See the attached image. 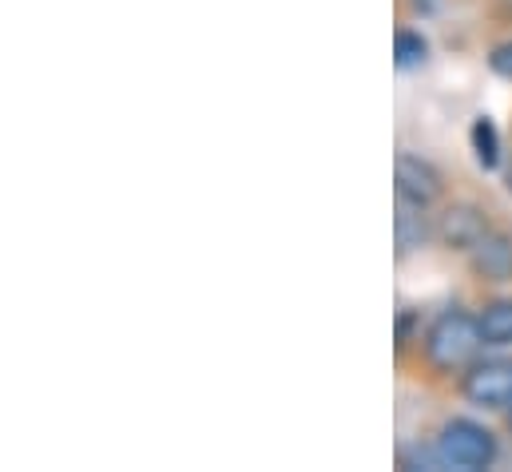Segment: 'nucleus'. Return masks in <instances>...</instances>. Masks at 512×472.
Segmentation results:
<instances>
[{
  "label": "nucleus",
  "instance_id": "obj_1",
  "mask_svg": "<svg viewBox=\"0 0 512 472\" xmlns=\"http://www.w3.org/2000/svg\"><path fill=\"white\" fill-rule=\"evenodd\" d=\"M485 338H481V322L461 310V306H445L433 326L425 330V361L437 369V373H461L469 369L477 354H481Z\"/></svg>",
  "mask_w": 512,
  "mask_h": 472
},
{
  "label": "nucleus",
  "instance_id": "obj_2",
  "mask_svg": "<svg viewBox=\"0 0 512 472\" xmlns=\"http://www.w3.org/2000/svg\"><path fill=\"white\" fill-rule=\"evenodd\" d=\"M437 445H441L449 469L481 472L497 461V437H493L481 421H469V417H453V421H445Z\"/></svg>",
  "mask_w": 512,
  "mask_h": 472
},
{
  "label": "nucleus",
  "instance_id": "obj_3",
  "mask_svg": "<svg viewBox=\"0 0 512 472\" xmlns=\"http://www.w3.org/2000/svg\"><path fill=\"white\" fill-rule=\"evenodd\" d=\"M465 401L481 409H509L512 405V357H477L461 381Z\"/></svg>",
  "mask_w": 512,
  "mask_h": 472
},
{
  "label": "nucleus",
  "instance_id": "obj_4",
  "mask_svg": "<svg viewBox=\"0 0 512 472\" xmlns=\"http://www.w3.org/2000/svg\"><path fill=\"white\" fill-rule=\"evenodd\" d=\"M393 179H397V199H409V203H417V207H433V203L441 199V191H445L441 171H437L429 159L413 155V151H397Z\"/></svg>",
  "mask_w": 512,
  "mask_h": 472
},
{
  "label": "nucleus",
  "instance_id": "obj_5",
  "mask_svg": "<svg viewBox=\"0 0 512 472\" xmlns=\"http://www.w3.org/2000/svg\"><path fill=\"white\" fill-rule=\"evenodd\" d=\"M485 235H489V219H485V211L473 207V203H453V207L441 215V223H437V238H441L449 250H473Z\"/></svg>",
  "mask_w": 512,
  "mask_h": 472
},
{
  "label": "nucleus",
  "instance_id": "obj_6",
  "mask_svg": "<svg viewBox=\"0 0 512 472\" xmlns=\"http://www.w3.org/2000/svg\"><path fill=\"white\" fill-rule=\"evenodd\" d=\"M469 266L477 278L485 282H509L512 278V235L489 231L473 250H469Z\"/></svg>",
  "mask_w": 512,
  "mask_h": 472
},
{
  "label": "nucleus",
  "instance_id": "obj_7",
  "mask_svg": "<svg viewBox=\"0 0 512 472\" xmlns=\"http://www.w3.org/2000/svg\"><path fill=\"white\" fill-rule=\"evenodd\" d=\"M393 231H397V254L405 258L409 250L425 246L429 242V219H425V207L409 203V199H397V219H393Z\"/></svg>",
  "mask_w": 512,
  "mask_h": 472
},
{
  "label": "nucleus",
  "instance_id": "obj_8",
  "mask_svg": "<svg viewBox=\"0 0 512 472\" xmlns=\"http://www.w3.org/2000/svg\"><path fill=\"white\" fill-rule=\"evenodd\" d=\"M477 322H481V338H485V346H493V350L512 346V298L489 302V306L477 314Z\"/></svg>",
  "mask_w": 512,
  "mask_h": 472
},
{
  "label": "nucleus",
  "instance_id": "obj_9",
  "mask_svg": "<svg viewBox=\"0 0 512 472\" xmlns=\"http://www.w3.org/2000/svg\"><path fill=\"white\" fill-rule=\"evenodd\" d=\"M469 143H473V155L485 171H493L501 163V135H497V123L489 116H477L469 127Z\"/></svg>",
  "mask_w": 512,
  "mask_h": 472
},
{
  "label": "nucleus",
  "instance_id": "obj_10",
  "mask_svg": "<svg viewBox=\"0 0 512 472\" xmlns=\"http://www.w3.org/2000/svg\"><path fill=\"white\" fill-rule=\"evenodd\" d=\"M393 60H397V68H417V64H425V60H429V40H425L421 32H413V28H401V32L393 36Z\"/></svg>",
  "mask_w": 512,
  "mask_h": 472
},
{
  "label": "nucleus",
  "instance_id": "obj_11",
  "mask_svg": "<svg viewBox=\"0 0 512 472\" xmlns=\"http://www.w3.org/2000/svg\"><path fill=\"white\" fill-rule=\"evenodd\" d=\"M401 469H429V472H445L449 469V461H445V453H441V445H417V449H409L405 457H401Z\"/></svg>",
  "mask_w": 512,
  "mask_h": 472
},
{
  "label": "nucleus",
  "instance_id": "obj_12",
  "mask_svg": "<svg viewBox=\"0 0 512 472\" xmlns=\"http://www.w3.org/2000/svg\"><path fill=\"white\" fill-rule=\"evenodd\" d=\"M489 68H493L501 80H512V40L497 44V48L489 52Z\"/></svg>",
  "mask_w": 512,
  "mask_h": 472
},
{
  "label": "nucleus",
  "instance_id": "obj_13",
  "mask_svg": "<svg viewBox=\"0 0 512 472\" xmlns=\"http://www.w3.org/2000/svg\"><path fill=\"white\" fill-rule=\"evenodd\" d=\"M413 322H417V318H413L409 310H405V314L397 318V350H405V346H409V334H413Z\"/></svg>",
  "mask_w": 512,
  "mask_h": 472
},
{
  "label": "nucleus",
  "instance_id": "obj_14",
  "mask_svg": "<svg viewBox=\"0 0 512 472\" xmlns=\"http://www.w3.org/2000/svg\"><path fill=\"white\" fill-rule=\"evenodd\" d=\"M509 413H512V405H509Z\"/></svg>",
  "mask_w": 512,
  "mask_h": 472
}]
</instances>
